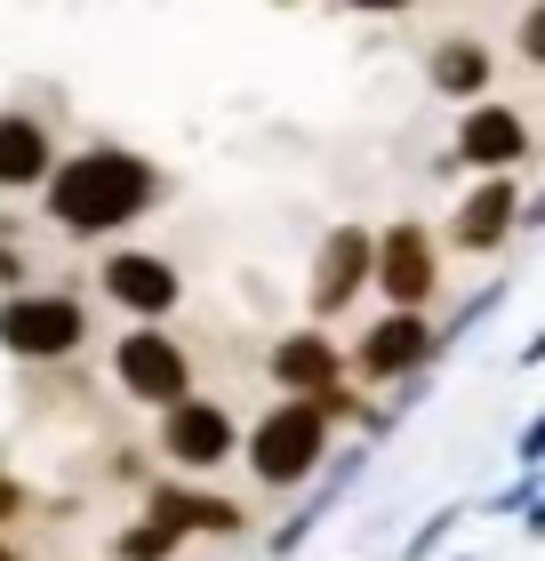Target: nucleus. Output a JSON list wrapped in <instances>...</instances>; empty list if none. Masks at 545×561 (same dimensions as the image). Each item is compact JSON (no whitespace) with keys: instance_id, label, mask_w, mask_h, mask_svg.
I'll return each instance as SVG.
<instances>
[{"instance_id":"7","label":"nucleus","mask_w":545,"mask_h":561,"mask_svg":"<svg viewBox=\"0 0 545 561\" xmlns=\"http://www.w3.org/2000/svg\"><path fill=\"white\" fill-rule=\"evenodd\" d=\"M96 289H105L121 313H137V321H161L177 313V297H185V280H177L169 257H152V249H113L105 273H96Z\"/></svg>"},{"instance_id":"12","label":"nucleus","mask_w":545,"mask_h":561,"mask_svg":"<svg viewBox=\"0 0 545 561\" xmlns=\"http://www.w3.org/2000/svg\"><path fill=\"white\" fill-rule=\"evenodd\" d=\"M265 377H273V386H289L297 401H314V393H329L337 377H345V353H337L329 329H289V337L273 345Z\"/></svg>"},{"instance_id":"18","label":"nucleus","mask_w":545,"mask_h":561,"mask_svg":"<svg viewBox=\"0 0 545 561\" xmlns=\"http://www.w3.org/2000/svg\"><path fill=\"white\" fill-rule=\"evenodd\" d=\"M522 57H530V65H545V9H530V16H522Z\"/></svg>"},{"instance_id":"8","label":"nucleus","mask_w":545,"mask_h":561,"mask_svg":"<svg viewBox=\"0 0 545 561\" xmlns=\"http://www.w3.org/2000/svg\"><path fill=\"white\" fill-rule=\"evenodd\" d=\"M361 289H370V225H337V233L321 241V265H314L305 305H314V321H337Z\"/></svg>"},{"instance_id":"6","label":"nucleus","mask_w":545,"mask_h":561,"mask_svg":"<svg viewBox=\"0 0 545 561\" xmlns=\"http://www.w3.org/2000/svg\"><path fill=\"white\" fill-rule=\"evenodd\" d=\"M161 457L177 473H217L225 457H241V425H232L225 401L185 393V401H169V417H161Z\"/></svg>"},{"instance_id":"5","label":"nucleus","mask_w":545,"mask_h":561,"mask_svg":"<svg viewBox=\"0 0 545 561\" xmlns=\"http://www.w3.org/2000/svg\"><path fill=\"white\" fill-rule=\"evenodd\" d=\"M370 280L385 289V305H409V313H425L433 289H441V257H433V233L418 217L385 225V233H370Z\"/></svg>"},{"instance_id":"9","label":"nucleus","mask_w":545,"mask_h":561,"mask_svg":"<svg viewBox=\"0 0 545 561\" xmlns=\"http://www.w3.org/2000/svg\"><path fill=\"white\" fill-rule=\"evenodd\" d=\"M457 161L481 169V176L522 169L530 161V121L513 113V105H465V121H457Z\"/></svg>"},{"instance_id":"4","label":"nucleus","mask_w":545,"mask_h":561,"mask_svg":"<svg viewBox=\"0 0 545 561\" xmlns=\"http://www.w3.org/2000/svg\"><path fill=\"white\" fill-rule=\"evenodd\" d=\"M113 377H121L128 401H145V410H169V401L193 393V362H185V345H177L161 321L128 329V337L113 345Z\"/></svg>"},{"instance_id":"17","label":"nucleus","mask_w":545,"mask_h":561,"mask_svg":"<svg viewBox=\"0 0 545 561\" xmlns=\"http://www.w3.org/2000/svg\"><path fill=\"white\" fill-rule=\"evenodd\" d=\"M24 505H33V497H24V481H16V473H0V529H9Z\"/></svg>"},{"instance_id":"11","label":"nucleus","mask_w":545,"mask_h":561,"mask_svg":"<svg viewBox=\"0 0 545 561\" xmlns=\"http://www.w3.org/2000/svg\"><path fill=\"white\" fill-rule=\"evenodd\" d=\"M513 209H522V185H513V176H481V185L457 201L450 241L465 249V257H498L506 233H513Z\"/></svg>"},{"instance_id":"20","label":"nucleus","mask_w":545,"mask_h":561,"mask_svg":"<svg viewBox=\"0 0 545 561\" xmlns=\"http://www.w3.org/2000/svg\"><path fill=\"white\" fill-rule=\"evenodd\" d=\"M537 449H545V425L530 417V425H522V449H513V457H522V466H537Z\"/></svg>"},{"instance_id":"15","label":"nucleus","mask_w":545,"mask_h":561,"mask_svg":"<svg viewBox=\"0 0 545 561\" xmlns=\"http://www.w3.org/2000/svg\"><path fill=\"white\" fill-rule=\"evenodd\" d=\"M177 546H185V529L177 522H128L121 538H113V561H177Z\"/></svg>"},{"instance_id":"1","label":"nucleus","mask_w":545,"mask_h":561,"mask_svg":"<svg viewBox=\"0 0 545 561\" xmlns=\"http://www.w3.org/2000/svg\"><path fill=\"white\" fill-rule=\"evenodd\" d=\"M41 185H48V217H57L72 241H96V233L137 225L152 201H161V169L137 161V152H121V145H89V152H72L65 169H48Z\"/></svg>"},{"instance_id":"10","label":"nucleus","mask_w":545,"mask_h":561,"mask_svg":"<svg viewBox=\"0 0 545 561\" xmlns=\"http://www.w3.org/2000/svg\"><path fill=\"white\" fill-rule=\"evenodd\" d=\"M425 362H433V329H425V313H409V305H394L385 321H370V337L353 345L361 377H418Z\"/></svg>"},{"instance_id":"3","label":"nucleus","mask_w":545,"mask_h":561,"mask_svg":"<svg viewBox=\"0 0 545 561\" xmlns=\"http://www.w3.org/2000/svg\"><path fill=\"white\" fill-rule=\"evenodd\" d=\"M81 337H89L81 297H57V289H9L0 297V345L24 353V362H65V353H81Z\"/></svg>"},{"instance_id":"21","label":"nucleus","mask_w":545,"mask_h":561,"mask_svg":"<svg viewBox=\"0 0 545 561\" xmlns=\"http://www.w3.org/2000/svg\"><path fill=\"white\" fill-rule=\"evenodd\" d=\"M345 9H361V16H401L409 0H345Z\"/></svg>"},{"instance_id":"14","label":"nucleus","mask_w":545,"mask_h":561,"mask_svg":"<svg viewBox=\"0 0 545 561\" xmlns=\"http://www.w3.org/2000/svg\"><path fill=\"white\" fill-rule=\"evenodd\" d=\"M425 81H433L441 96H457V105H481L489 81H498V57H489V41L450 33V41L433 48V72H425Z\"/></svg>"},{"instance_id":"19","label":"nucleus","mask_w":545,"mask_h":561,"mask_svg":"<svg viewBox=\"0 0 545 561\" xmlns=\"http://www.w3.org/2000/svg\"><path fill=\"white\" fill-rule=\"evenodd\" d=\"M24 273H33V265H24V249L0 241V289H24Z\"/></svg>"},{"instance_id":"16","label":"nucleus","mask_w":545,"mask_h":561,"mask_svg":"<svg viewBox=\"0 0 545 561\" xmlns=\"http://www.w3.org/2000/svg\"><path fill=\"white\" fill-rule=\"evenodd\" d=\"M457 522H465V505H450V514H433V522L418 529V538H409V561H433V553H441V538H450Z\"/></svg>"},{"instance_id":"13","label":"nucleus","mask_w":545,"mask_h":561,"mask_svg":"<svg viewBox=\"0 0 545 561\" xmlns=\"http://www.w3.org/2000/svg\"><path fill=\"white\" fill-rule=\"evenodd\" d=\"M57 169V145H48L41 113H0V193H24Z\"/></svg>"},{"instance_id":"22","label":"nucleus","mask_w":545,"mask_h":561,"mask_svg":"<svg viewBox=\"0 0 545 561\" xmlns=\"http://www.w3.org/2000/svg\"><path fill=\"white\" fill-rule=\"evenodd\" d=\"M0 561H16V546H9V538H0Z\"/></svg>"},{"instance_id":"2","label":"nucleus","mask_w":545,"mask_h":561,"mask_svg":"<svg viewBox=\"0 0 545 561\" xmlns=\"http://www.w3.org/2000/svg\"><path fill=\"white\" fill-rule=\"evenodd\" d=\"M241 457H249V473L265 481V490H305V481L321 473V457H329V417L289 393L241 433Z\"/></svg>"},{"instance_id":"23","label":"nucleus","mask_w":545,"mask_h":561,"mask_svg":"<svg viewBox=\"0 0 545 561\" xmlns=\"http://www.w3.org/2000/svg\"><path fill=\"white\" fill-rule=\"evenodd\" d=\"M457 561H465V553H457Z\"/></svg>"}]
</instances>
